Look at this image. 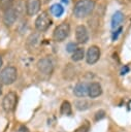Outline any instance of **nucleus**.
<instances>
[{
	"instance_id": "f257e3e1",
	"label": "nucleus",
	"mask_w": 131,
	"mask_h": 132,
	"mask_svg": "<svg viewBox=\"0 0 131 132\" xmlns=\"http://www.w3.org/2000/svg\"><path fill=\"white\" fill-rule=\"evenodd\" d=\"M94 7H95V2L93 0H80L75 4L73 8V13L76 18L81 19L91 14Z\"/></svg>"
},
{
	"instance_id": "f03ea898",
	"label": "nucleus",
	"mask_w": 131,
	"mask_h": 132,
	"mask_svg": "<svg viewBox=\"0 0 131 132\" xmlns=\"http://www.w3.org/2000/svg\"><path fill=\"white\" fill-rule=\"evenodd\" d=\"M18 77V70L14 66H6L0 71V84L1 85H11L15 81Z\"/></svg>"
},
{
	"instance_id": "7ed1b4c3",
	"label": "nucleus",
	"mask_w": 131,
	"mask_h": 132,
	"mask_svg": "<svg viewBox=\"0 0 131 132\" xmlns=\"http://www.w3.org/2000/svg\"><path fill=\"white\" fill-rule=\"evenodd\" d=\"M69 32H70L69 24L66 23V22L61 23L54 30V32H53V38L56 41H63V40H65L68 37Z\"/></svg>"
},
{
	"instance_id": "20e7f679",
	"label": "nucleus",
	"mask_w": 131,
	"mask_h": 132,
	"mask_svg": "<svg viewBox=\"0 0 131 132\" xmlns=\"http://www.w3.org/2000/svg\"><path fill=\"white\" fill-rule=\"evenodd\" d=\"M17 103H18V95L14 92H8L2 100V107L5 111L10 112L14 110Z\"/></svg>"
},
{
	"instance_id": "39448f33",
	"label": "nucleus",
	"mask_w": 131,
	"mask_h": 132,
	"mask_svg": "<svg viewBox=\"0 0 131 132\" xmlns=\"http://www.w3.org/2000/svg\"><path fill=\"white\" fill-rule=\"evenodd\" d=\"M51 25H52V20L46 11L41 12L35 20V28L40 32L47 30Z\"/></svg>"
},
{
	"instance_id": "423d86ee",
	"label": "nucleus",
	"mask_w": 131,
	"mask_h": 132,
	"mask_svg": "<svg viewBox=\"0 0 131 132\" xmlns=\"http://www.w3.org/2000/svg\"><path fill=\"white\" fill-rule=\"evenodd\" d=\"M37 69H38V71L40 73H42L44 75L52 74V72L54 70V65H53L52 60L50 58H47V57L40 59L37 62Z\"/></svg>"
},
{
	"instance_id": "0eeeda50",
	"label": "nucleus",
	"mask_w": 131,
	"mask_h": 132,
	"mask_svg": "<svg viewBox=\"0 0 131 132\" xmlns=\"http://www.w3.org/2000/svg\"><path fill=\"white\" fill-rule=\"evenodd\" d=\"M100 58V48L97 45H92L88 48L86 55V61L88 64L93 65L95 64Z\"/></svg>"
},
{
	"instance_id": "6e6552de",
	"label": "nucleus",
	"mask_w": 131,
	"mask_h": 132,
	"mask_svg": "<svg viewBox=\"0 0 131 132\" xmlns=\"http://www.w3.org/2000/svg\"><path fill=\"white\" fill-rule=\"evenodd\" d=\"M18 11L15 10L14 7H9L8 9L4 10V14H3V23L6 25V26H11L14 24V22L17 21L18 19Z\"/></svg>"
},
{
	"instance_id": "1a4fd4ad",
	"label": "nucleus",
	"mask_w": 131,
	"mask_h": 132,
	"mask_svg": "<svg viewBox=\"0 0 131 132\" xmlns=\"http://www.w3.org/2000/svg\"><path fill=\"white\" fill-rule=\"evenodd\" d=\"M75 38L78 43H87L89 40V33L84 25H78L75 29Z\"/></svg>"
},
{
	"instance_id": "9d476101",
	"label": "nucleus",
	"mask_w": 131,
	"mask_h": 132,
	"mask_svg": "<svg viewBox=\"0 0 131 132\" xmlns=\"http://www.w3.org/2000/svg\"><path fill=\"white\" fill-rule=\"evenodd\" d=\"M26 12L28 15H34L36 14L41 6L40 0H26Z\"/></svg>"
},
{
	"instance_id": "9b49d317",
	"label": "nucleus",
	"mask_w": 131,
	"mask_h": 132,
	"mask_svg": "<svg viewBox=\"0 0 131 132\" xmlns=\"http://www.w3.org/2000/svg\"><path fill=\"white\" fill-rule=\"evenodd\" d=\"M102 93V88L99 82H91L88 87V95L91 98H96Z\"/></svg>"
},
{
	"instance_id": "f8f14e48",
	"label": "nucleus",
	"mask_w": 131,
	"mask_h": 132,
	"mask_svg": "<svg viewBox=\"0 0 131 132\" xmlns=\"http://www.w3.org/2000/svg\"><path fill=\"white\" fill-rule=\"evenodd\" d=\"M88 87L89 85H87L86 82H78L76 84V86L74 87L73 93L75 96L77 97H85L88 95Z\"/></svg>"
},
{
	"instance_id": "ddd939ff",
	"label": "nucleus",
	"mask_w": 131,
	"mask_h": 132,
	"mask_svg": "<svg viewBox=\"0 0 131 132\" xmlns=\"http://www.w3.org/2000/svg\"><path fill=\"white\" fill-rule=\"evenodd\" d=\"M122 21H123V13L121 11H116L111 18V27L113 29L118 28L120 26V24L122 23Z\"/></svg>"
},
{
	"instance_id": "4468645a",
	"label": "nucleus",
	"mask_w": 131,
	"mask_h": 132,
	"mask_svg": "<svg viewBox=\"0 0 131 132\" xmlns=\"http://www.w3.org/2000/svg\"><path fill=\"white\" fill-rule=\"evenodd\" d=\"M74 105H75V107H76V109H78V110H86V109H88L91 105H90V102L88 101V100H86V99H78V100H76L75 102H74Z\"/></svg>"
},
{
	"instance_id": "2eb2a0df",
	"label": "nucleus",
	"mask_w": 131,
	"mask_h": 132,
	"mask_svg": "<svg viewBox=\"0 0 131 132\" xmlns=\"http://www.w3.org/2000/svg\"><path fill=\"white\" fill-rule=\"evenodd\" d=\"M72 112L71 109V104L68 101H63L60 107V113L63 116H70Z\"/></svg>"
},
{
	"instance_id": "dca6fc26",
	"label": "nucleus",
	"mask_w": 131,
	"mask_h": 132,
	"mask_svg": "<svg viewBox=\"0 0 131 132\" xmlns=\"http://www.w3.org/2000/svg\"><path fill=\"white\" fill-rule=\"evenodd\" d=\"M63 12H64V8H63V6L61 4L57 3V4H54V5L51 6V13L53 15L59 18V16H61L63 14Z\"/></svg>"
},
{
	"instance_id": "f3484780",
	"label": "nucleus",
	"mask_w": 131,
	"mask_h": 132,
	"mask_svg": "<svg viewBox=\"0 0 131 132\" xmlns=\"http://www.w3.org/2000/svg\"><path fill=\"white\" fill-rule=\"evenodd\" d=\"M84 57H85V50L81 48V47H77V48L73 52V54H72V56H71V59H72L74 62H77V61L83 60Z\"/></svg>"
},
{
	"instance_id": "a211bd4d",
	"label": "nucleus",
	"mask_w": 131,
	"mask_h": 132,
	"mask_svg": "<svg viewBox=\"0 0 131 132\" xmlns=\"http://www.w3.org/2000/svg\"><path fill=\"white\" fill-rule=\"evenodd\" d=\"M13 1L14 0H0V8L3 10L8 9L9 7H11Z\"/></svg>"
},
{
	"instance_id": "6ab92c4d",
	"label": "nucleus",
	"mask_w": 131,
	"mask_h": 132,
	"mask_svg": "<svg viewBox=\"0 0 131 132\" xmlns=\"http://www.w3.org/2000/svg\"><path fill=\"white\" fill-rule=\"evenodd\" d=\"M89 130H90V123L88 121H85L75 132H89Z\"/></svg>"
},
{
	"instance_id": "aec40b11",
	"label": "nucleus",
	"mask_w": 131,
	"mask_h": 132,
	"mask_svg": "<svg viewBox=\"0 0 131 132\" xmlns=\"http://www.w3.org/2000/svg\"><path fill=\"white\" fill-rule=\"evenodd\" d=\"M104 118H105V111L103 109H100V110L96 111L95 114H94V120L95 121H100V120H102Z\"/></svg>"
},
{
	"instance_id": "412c9836",
	"label": "nucleus",
	"mask_w": 131,
	"mask_h": 132,
	"mask_svg": "<svg viewBox=\"0 0 131 132\" xmlns=\"http://www.w3.org/2000/svg\"><path fill=\"white\" fill-rule=\"evenodd\" d=\"M76 48H77V46H76V44H75L74 42H69V43L67 44V46H66V50H67V52H69V53H73Z\"/></svg>"
},
{
	"instance_id": "4be33fe9",
	"label": "nucleus",
	"mask_w": 131,
	"mask_h": 132,
	"mask_svg": "<svg viewBox=\"0 0 131 132\" xmlns=\"http://www.w3.org/2000/svg\"><path fill=\"white\" fill-rule=\"evenodd\" d=\"M121 31H122V28L120 27V28H119V29H118L117 31H114V32H113V34H112V37H111L113 41H114V40H117V38H118V36H119V34L121 33Z\"/></svg>"
},
{
	"instance_id": "5701e85b",
	"label": "nucleus",
	"mask_w": 131,
	"mask_h": 132,
	"mask_svg": "<svg viewBox=\"0 0 131 132\" xmlns=\"http://www.w3.org/2000/svg\"><path fill=\"white\" fill-rule=\"evenodd\" d=\"M128 71H129V67H128V66H124V67L122 68V70H121V74L124 75V74H126Z\"/></svg>"
},
{
	"instance_id": "b1692460",
	"label": "nucleus",
	"mask_w": 131,
	"mask_h": 132,
	"mask_svg": "<svg viewBox=\"0 0 131 132\" xmlns=\"http://www.w3.org/2000/svg\"><path fill=\"white\" fill-rule=\"evenodd\" d=\"M117 1H118L120 4H123V5H125V4H128V3H129L131 0H117Z\"/></svg>"
},
{
	"instance_id": "393cba45",
	"label": "nucleus",
	"mask_w": 131,
	"mask_h": 132,
	"mask_svg": "<svg viewBox=\"0 0 131 132\" xmlns=\"http://www.w3.org/2000/svg\"><path fill=\"white\" fill-rule=\"evenodd\" d=\"M2 94V86H1V84H0V95Z\"/></svg>"
},
{
	"instance_id": "a878e982",
	"label": "nucleus",
	"mask_w": 131,
	"mask_h": 132,
	"mask_svg": "<svg viewBox=\"0 0 131 132\" xmlns=\"http://www.w3.org/2000/svg\"><path fill=\"white\" fill-rule=\"evenodd\" d=\"M1 66H2V58L0 57V68H1Z\"/></svg>"
},
{
	"instance_id": "bb28decb",
	"label": "nucleus",
	"mask_w": 131,
	"mask_h": 132,
	"mask_svg": "<svg viewBox=\"0 0 131 132\" xmlns=\"http://www.w3.org/2000/svg\"><path fill=\"white\" fill-rule=\"evenodd\" d=\"M62 1H63V2H66V3L68 2V0H62Z\"/></svg>"
},
{
	"instance_id": "cd10ccee",
	"label": "nucleus",
	"mask_w": 131,
	"mask_h": 132,
	"mask_svg": "<svg viewBox=\"0 0 131 132\" xmlns=\"http://www.w3.org/2000/svg\"><path fill=\"white\" fill-rule=\"evenodd\" d=\"M45 1H46V2H47V1H50V0H45Z\"/></svg>"
}]
</instances>
